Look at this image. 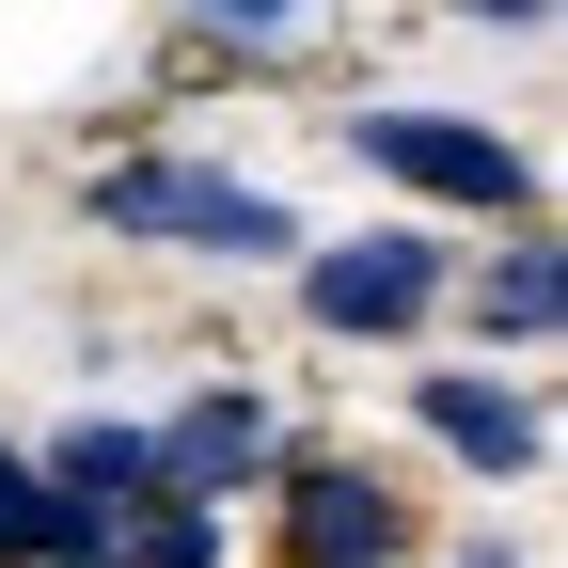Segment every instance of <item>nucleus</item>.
<instances>
[{
	"mask_svg": "<svg viewBox=\"0 0 568 568\" xmlns=\"http://www.w3.org/2000/svg\"><path fill=\"white\" fill-rule=\"evenodd\" d=\"M95 222H111V237H174V253H284V237H301L284 190H237V174H205V159H126V174H95Z\"/></svg>",
	"mask_w": 568,
	"mask_h": 568,
	"instance_id": "f257e3e1",
	"label": "nucleus"
},
{
	"mask_svg": "<svg viewBox=\"0 0 568 568\" xmlns=\"http://www.w3.org/2000/svg\"><path fill=\"white\" fill-rule=\"evenodd\" d=\"M347 142H364V159H379L395 190H426V205H474V222L537 205L521 142H489V126H458V111H347Z\"/></svg>",
	"mask_w": 568,
	"mask_h": 568,
	"instance_id": "f03ea898",
	"label": "nucleus"
},
{
	"mask_svg": "<svg viewBox=\"0 0 568 568\" xmlns=\"http://www.w3.org/2000/svg\"><path fill=\"white\" fill-rule=\"evenodd\" d=\"M316 332H410L426 301H443V253L426 237H347V253H316Z\"/></svg>",
	"mask_w": 568,
	"mask_h": 568,
	"instance_id": "7ed1b4c3",
	"label": "nucleus"
},
{
	"mask_svg": "<svg viewBox=\"0 0 568 568\" xmlns=\"http://www.w3.org/2000/svg\"><path fill=\"white\" fill-rule=\"evenodd\" d=\"M142 458H159L174 506H222L237 474H268V410H253V395H205V410H174V426H142Z\"/></svg>",
	"mask_w": 568,
	"mask_h": 568,
	"instance_id": "20e7f679",
	"label": "nucleus"
},
{
	"mask_svg": "<svg viewBox=\"0 0 568 568\" xmlns=\"http://www.w3.org/2000/svg\"><path fill=\"white\" fill-rule=\"evenodd\" d=\"M284 521H301V552H316V568H379V552L410 537V506H395L379 474H347V458H332V474H301V506H284Z\"/></svg>",
	"mask_w": 568,
	"mask_h": 568,
	"instance_id": "39448f33",
	"label": "nucleus"
},
{
	"mask_svg": "<svg viewBox=\"0 0 568 568\" xmlns=\"http://www.w3.org/2000/svg\"><path fill=\"white\" fill-rule=\"evenodd\" d=\"M48 489H63V506H80L95 537H126L142 506H159V458H142V426H80V443L48 458Z\"/></svg>",
	"mask_w": 568,
	"mask_h": 568,
	"instance_id": "423d86ee",
	"label": "nucleus"
},
{
	"mask_svg": "<svg viewBox=\"0 0 568 568\" xmlns=\"http://www.w3.org/2000/svg\"><path fill=\"white\" fill-rule=\"evenodd\" d=\"M0 568H111V537L63 506V489H48L17 443H0Z\"/></svg>",
	"mask_w": 568,
	"mask_h": 568,
	"instance_id": "0eeeda50",
	"label": "nucleus"
},
{
	"mask_svg": "<svg viewBox=\"0 0 568 568\" xmlns=\"http://www.w3.org/2000/svg\"><path fill=\"white\" fill-rule=\"evenodd\" d=\"M426 443L474 458V474H537V410L489 395V379H426Z\"/></svg>",
	"mask_w": 568,
	"mask_h": 568,
	"instance_id": "6e6552de",
	"label": "nucleus"
},
{
	"mask_svg": "<svg viewBox=\"0 0 568 568\" xmlns=\"http://www.w3.org/2000/svg\"><path fill=\"white\" fill-rule=\"evenodd\" d=\"M552 316H568V253H552V237H506V268H489V332L552 347Z\"/></svg>",
	"mask_w": 568,
	"mask_h": 568,
	"instance_id": "1a4fd4ad",
	"label": "nucleus"
},
{
	"mask_svg": "<svg viewBox=\"0 0 568 568\" xmlns=\"http://www.w3.org/2000/svg\"><path fill=\"white\" fill-rule=\"evenodd\" d=\"M205 552H222V521H205V506H159L142 537H111V568H205Z\"/></svg>",
	"mask_w": 568,
	"mask_h": 568,
	"instance_id": "9d476101",
	"label": "nucleus"
},
{
	"mask_svg": "<svg viewBox=\"0 0 568 568\" xmlns=\"http://www.w3.org/2000/svg\"><path fill=\"white\" fill-rule=\"evenodd\" d=\"M190 17L237 32V48H284V32H301V0H190Z\"/></svg>",
	"mask_w": 568,
	"mask_h": 568,
	"instance_id": "9b49d317",
	"label": "nucleus"
},
{
	"mask_svg": "<svg viewBox=\"0 0 568 568\" xmlns=\"http://www.w3.org/2000/svg\"><path fill=\"white\" fill-rule=\"evenodd\" d=\"M458 17H552V0H458Z\"/></svg>",
	"mask_w": 568,
	"mask_h": 568,
	"instance_id": "f8f14e48",
	"label": "nucleus"
},
{
	"mask_svg": "<svg viewBox=\"0 0 568 568\" xmlns=\"http://www.w3.org/2000/svg\"><path fill=\"white\" fill-rule=\"evenodd\" d=\"M474 568H506V552H474Z\"/></svg>",
	"mask_w": 568,
	"mask_h": 568,
	"instance_id": "ddd939ff",
	"label": "nucleus"
}]
</instances>
